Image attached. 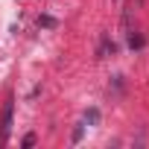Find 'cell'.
Masks as SVG:
<instances>
[{
	"instance_id": "6da1fadb",
	"label": "cell",
	"mask_w": 149,
	"mask_h": 149,
	"mask_svg": "<svg viewBox=\"0 0 149 149\" xmlns=\"http://www.w3.org/2000/svg\"><path fill=\"white\" fill-rule=\"evenodd\" d=\"M12 111H15V100L9 97L6 105H3V114H0V146H3L12 134Z\"/></svg>"
},
{
	"instance_id": "7a4b0ae2",
	"label": "cell",
	"mask_w": 149,
	"mask_h": 149,
	"mask_svg": "<svg viewBox=\"0 0 149 149\" xmlns=\"http://www.w3.org/2000/svg\"><path fill=\"white\" fill-rule=\"evenodd\" d=\"M100 123V108H88L82 117V126H97Z\"/></svg>"
},
{
	"instance_id": "3957f363",
	"label": "cell",
	"mask_w": 149,
	"mask_h": 149,
	"mask_svg": "<svg viewBox=\"0 0 149 149\" xmlns=\"http://www.w3.org/2000/svg\"><path fill=\"white\" fill-rule=\"evenodd\" d=\"M38 26H47V29H53V26H56V18H50V15H41V18H38Z\"/></svg>"
},
{
	"instance_id": "277c9868",
	"label": "cell",
	"mask_w": 149,
	"mask_h": 149,
	"mask_svg": "<svg viewBox=\"0 0 149 149\" xmlns=\"http://www.w3.org/2000/svg\"><path fill=\"white\" fill-rule=\"evenodd\" d=\"M143 44H146V41H143V35H132V38H129V47H132V50H140Z\"/></svg>"
},
{
	"instance_id": "5b68a950",
	"label": "cell",
	"mask_w": 149,
	"mask_h": 149,
	"mask_svg": "<svg viewBox=\"0 0 149 149\" xmlns=\"http://www.w3.org/2000/svg\"><path fill=\"white\" fill-rule=\"evenodd\" d=\"M21 143H24L26 149H29V146H35V134H32V132H29V134H24V140H21Z\"/></svg>"
}]
</instances>
